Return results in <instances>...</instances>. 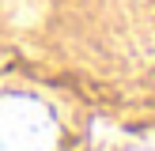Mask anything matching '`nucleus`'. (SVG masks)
<instances>
[{
  "instance_id": "obj_1",
  "label": "nucleus",
  "mask_w": 155,
  "mask_h": 151,
  "mask_svg": "<svg viewBox=\"0 0 155 151\" xmlns=\"http://www.w3.org/2000/svg\"><path fill=\"white\" fill-rule=\"evenodd\" d=\"M0 151H57V117L38 95H0Z\"/></svg>"
},
{
  "instance_id": "obj_2",
  "label": "nucleus",
  "mask_w": 155,
  "mask_h": 151,
  "mask_svg": "<svg viewBox=\"0 0 155 151\" xmlns=\"http://www.w3.org/2000/svg\"><path fill=\"white\" fill-rule=\"evenodd\" d=\"M125 151H155V136H144V140H136V143H129Z\"/></svg>"
}]
</instances>
